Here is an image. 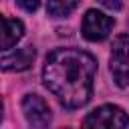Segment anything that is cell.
I'll return each instance as SVG.
<instances>
[{
  "label": "cell",
  "instance_id": "1",
  "mask_svg": "<svg viewBox=\"0 0 129 129\" xmlns=\"http://www.w3.org/2000/svg\"><path fill=\"white\" fill-rule=\"evenodd\" d=\"M97 60L81 48H56L42 67L44 87L67 109H79L93 97Z\"/></svg>",
  "mask_w": 129,
  "mask_h": 129
},
{
  "label": "cell",
  "instance_id": "2",
  "mask_svg": "<svg viewBox=\"0 0 129 129\" xmlns=\"http://www.w3.org/2000/svg\"><path fill=\"white\" fill-rule=\"evenodd\" d=\"M109 69H111V75L117 87L123 89L129 85V34H119L113 40Z\"/></svg>",
  "mask_w": 129,
  "mask_h": 129
},
{
  "label": "cell",
  "instance_id": "3",
  "mask_svg": "<svg viewBox=\"0 0 129 129\" xmlns=\"http://www.w3.org/2000/svg\"><path fill=\"white\" fill-rule=\"evenodd\" d=\"M83 125L85 127H127L129 117L117 105H101L85 117Z\"/></svg>",
  "mask_w": 129,
  "mask_h": 129
},
{
  "label": "cell",
  "instance_id": "4",
  "mask_svg": "<svg viewBox=\"0 0 129 129\" xmlns=\"http://www.w3.org/2000/svg\"><path fill=\"white\" fill-rule=\"evenodd\" d=\"M113 26H115L113 18L99 10H87L83 16V36L91 42L105 40L113 30Z\"/></svg>",
  "mask_w": 129,
  "mask_h": 129
},
{
  "label": "cell",
  "instance_id": "5",
  "mask_svg": "<svg viewBox=\"0 0 129 129\" xmlns=\"http://www.w3.org/2000/svg\"><path fill=\"white\" fill-rule=\"evenodd\" d=\"M22 113L32 127H46L50 123V107L38 95H24Z\"/></svg>",
  "mask_w": 129,
  "mask_h": 129
},
{
  "label": "cell",
  "instance_id": "6",
  "mask_svg": "<svg viewBox=\"0 0 129 129\" xmlns=\"http://www.w3.org/2000/svg\"><path fill=\"white\" fill-rule=\"evenodd\" d=\"M34 60V48L32 46H24V48H16L14 52L4 50L2 56V69L4 71H26Z\"/></svg>",
  "mask_w": 129,
  "mask_h": 129
},
{
  "label": "cell",
  "instance_id": "7",
  "mask_svg": "<svg viewBox=\"0 0 129 129\" xmlns=\"http://www.w3.org/2000/svg\"><path fill=\"white\" fill-rule=\"evenodd\" d=\"M24 34V24L16 18L4 16V32H2V50H10Z\"/></svg>",
  "mask_w": 129,
  "mask_h": 129
},
{
  "label": "cell",
  "instance_id": "8",
  "mask_svg": "<svg viewBox=\"0 0 129 129\" xmlns=\"http://www.w3.org/2000/svg\"><path fill=\"white\" fill-rule=\"evenodd\" d=\"M81 0H48L46 4V12L54 18H60V16H69L77 6H79Z\"/></svg>",
  "mask_w": 129,
  "mask_h": 129
},
{
  "label": "cell",
  "instance_id": "9",
  "mask_svg": "<svg viewBox=\"0 0 129 129\" xmlns=\"http://www.w3.org/2000/svg\"><path fill=\"white\" fill-rule=\"evenodd\" d=\"M18 2V6L22 8V10H26V12H34L36 8H38V4H40V0H16Z\"/></svg>",
  "mask_w": 129,
  "mask_h": 129
},
{
  "label": "cell",
  "instance_id": "10",
  "mask_svg": "<svg viewBox=\"0 0 129 129\" xmlns=\"http://www.w3.org/2000/svg\"><path fill=\"white\" fill-rule=\"evenodd\" d=\"M103 6H107V8H111V10H119L121 8V2L119 0H99Z\"/></svg>",
  "mask_w": 129,
  "mask_h": 129
}]
</instances>
